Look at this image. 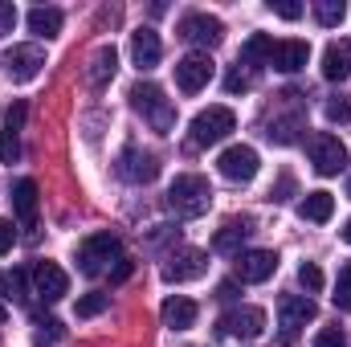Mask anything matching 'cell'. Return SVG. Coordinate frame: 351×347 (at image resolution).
I'll use <instances>...</instances> for the list:
<instances>
[{"mask_svg": "<svg viewBox=\"0 0 351 347\" xmlns=\"http://www.w3.org/2000/svg\"><path fill=\"white\" fill-rule=\"evenodd\" d=\"M258 168H262V160H258V152L250 143H233L217 160V172L225 176V180H233V184H250L258 176Z\"/></svg>", "mask_w": 351, "mask_h": 347, "instance_id": "obj_7", "label": "cell"}, {"mask_svg": "<svg viewBox=\"0 0 351 347\" xmlns=\"http://www.w3.org/2000/svg\"><path fill=\"white\" fill-rule=\"evenodd\" d=\"M33 286H37V294H41L45 302H58V298L70 294V274H66L58 261H37V265H33Z\"/></svg>", "mask_w": 351, "mask_h": 347, "instance_id": "obj_13", "label": "cell"}, {"mask_svg": "<svg viewBox=\"0 0 351 347\" xmlns=\"http://www.w3.org/2000/svg\"><path fill=\"white\" fill-rule=\"evenodd\" d=\"M298 282H302L306 294H319V290H323V270H319L315 261H302V265H298Z\"/></svg>", "mask_w": 351, "mask_h": 347, "instance_id": "obj_28", "label": "cell"}, {"mask_svg": "<svg viewBox=\"0 0 351 347\" xmlns=\"http://www.w3.org/2000/svg\"><path fill=\"white\" fill-rule=\"evenodd\" d=\"M208 274V254L204 250H192V246H184V250H176L172 258L164 261V282H196V278H204Z\"/></svg>", "mask_w": 351, "mask_h": 347, "instance_id": "obj_9", "label": "cell"}, {"mask_svg": "<svg viewBox=\"0 0 351 347\" xmlns=\"http://www.w3.org/2000/svg\"><path fill=\"white\" fill-rule=\"evenodd\" d=\"M269 49H274V41H269L265 33H254V37L241 45V58H245V66H262V62H269Z\"/></svg>", "mask_w": 351, "mask_h": 347, "instance_id": "obj_25", "label": "cell"}, {"mask_svg": "<svg viewBox=\"0 0 351 347\" xmlns=\"http://www.w3.org/2000/svg\"><path fill=\"white\" fill-rule=\"evenodd\" d=\"M269 12L282 16V21H298L302 16V4H294V0H269Z\"/></svg>", "mask_w": 351, "mask_h": 347, "instance_id": "obj_31", "label": "cell"}, {"mask_svg": "<svg viewBox=\"0 0 351 347\" xmlns=\"http://www.w3.org/2000/svg\"><path fill=\"white\" fill-rule=\"evenodd\" d=\"M16 156H21V143H16V135H12V131H0V160H4V164H12Z\"/></svg>", "mask_w": 351, "mask_h": 347, "instance_id": "obj_34", "label": "cell"}, {"mask_svg": "<svg viewBox=\"0 0 351 347\" xmlns=\"http://www.w3.org/2000/svg\"><path fill=\"white\" fill-rule=\"evenodd\" d=\"M221 331L229 339H258L265 331V311L262 307H233L221 315Z\"/></svg>", "mask_w": 351, "mask_h": 347, "instance_id": "obj_11", "label": "cell"}, {"mask_svg": "<svg viewBox=\"0 0 351 347\" xmlns=\"http://www.w3.org/2000/svg\"><path fill=\"white\" fill-rule=\"evenodd\" d=\"M339 233H343V241H351V217H348V225H343Z\"/></svg>", "mask_w": 351, "mask_h": 347, "instance_id": "obj_41", "label": "cell"}, {"mask_svg": "<svg viewBox=\"0 0 351 347\" xmlns=\"http://www.w3.org/2000/svg\"><path fill=\"white\" fill-rule=\"evenodd\" d=\"M290 188H294V180H290V176H282V180H278V188H274L269 196H274V200H286V192H290Z\"/></svg>", "mask_w": 351, "mask_h": 347, "instance_id": "obj_40", "label": "cell"}, {"mask_svg": "<svg viewBox=\"0 0 351 347\" xmlns=\"http://www.w3.org/2000/svg\"><path fill=\"white\" fill-rule=\"evenodd\" d=\"M274 270H278V254L274 250H245V254H237V278L250 282V286L269 282Z\"/></svg>", "mask_w": 351, "mask_h": 347, "instance_id": "obj_14", "label": "cell"}, {"mask_svg": "<svg viewBox=\"0 0 351 347\" xmlns=\"http://www.w3.org/2000/svg\"><path fill=\"white\" fill-rule=\"evenodd\" d=\"M323 78H327V82L351 78V41L348 37H339V41H331V45L323 49Z\"/></svg>", "mask_w": 351, "mask_h": 347, "instance_id": "obj_18", "label": "cell"}, {"mask_svg": "<svg viewBox=\"0 0 351 347\" xmlns=\"http://www.w3.org/2000/svg\"><path fill=\"white\" fill-rule=\"evenodd\" d=\"M106 302H110L106 294H82L74 311H78V319H94V315H102V311H106Z\"/></svg>", "mask_w": 351, "mask_h": 347, "instance_id": "obj_29", "label": "cell"}, {"mask_svg": "<svg viewBox=\"0 0 351 347\" xmlns=\"http://www.w3.org/2000/svg\"><path fill=\"white\" fill-rule=\"evenodd\" d=\"M180 37H184L188 45L213 49V45H221V37H225V25H221L217 16H208V12H188V16L180 21Z\"/></svg>", "mask_w": 351, "mask_h": 347, "instance_id": "obj_12", "label": "cell"}, {"mask_svg": "<svg viewBox=\"0 0 351 347\" xmlns=\"http://www.w3.org/2000/svg\"><path fill=\"white\" fill-rule=\"evenodd\" d=\"M250 86H254V78H250V74H245L241 66H237V70H233V74L225 78V90H229V94H241V90H250Z\"/></svg>", "mask_w": 351, "mask_h": 347, "instance_id": "obj_36", "label": "cell"}, {"mask_svg": "<svg viewBox=\"0 0 351 347\" xmlns=\"http://www.w3.org/2000/svg\"><path fill=\"white\" fill-rule=\"evenodd\" d=\"M315 347H348V335H343L339 327H323V331L315 335Z\"/></svg>", "mask_w": 351, "mask_h": 347, "instance_id": "obj_33", "label": "cell"}, {"mask_svg": "<svg viewBox=\"0 0 351 347\" xmlns=\"http://www.w3.org/2000/svg\"><path fill=\"white\" fill-rule=\"evenodd\" d=\"M250 233H254V229H250V221H229V225L213 237V246H217L221 254H237V250H241V241H245Z\"/></svg>", "mask_w": 351, "mask_h": 347, "instance_id": "obj_24", "label": "cell"}, {"mask_svg": "<svg viewBox=\"0 0 351 347\" xmlns=\"http://www.w3.org/2000/svg\"><path fill=\"white\" fill-rule=\"evenodd\" d=\"M12 213L21 217V225H33L37 221V184L29 176L12 184Z\"/></svg>", "mask_w": 351, "mask_h": 347, "instance_id": "obj_21", "label": "cell"}, {"mask_svg": "<svg viewBox=\"0 0 351 347\" xmlns=\"http://www.w3.org/2000/svg\"><path fill=\"white\" fill-rule=\"evenodd\" d=\"M12 241H16V229H12V221H4V217H0V258L12 250Z\"/></svg>", "mask_w": 351, "mask_h": 347, "instance_id": "obj_38", "label": "cell"}, {"mask_svg": "<svg viewBox=\"0 0 351 347\" xmlns=\"http://www.w3.org/2000/svg\"><path fill=\"white\" fill-rule=\"evenodd\" d=\"M4 315H8V311H4V302H0V323H4Z\"/></svg>", "mask_w": 351, "mask_h": 347, "instance_id": "obj_42", "label": "cell"}, {"mask_svg": "<svg viewBox=\"0 0 351 347\" xmlns=\"http://www.w3.org/2000/svg\"><path fill=\"white\" fill-rule=\"evenodd\" d=\"M311 319H315V302H311L306 294H282V298H278V327H282V339H286V344H294L298 331H302Z\"/></svg>", "mask_w": 351, "mask_h": 347, "instance_id": "obj_6", "label": "cell"}, {"mask_svg": "<svg viewBox=\"0 0 351 347\" xmlns=\"http://www.w3.org/2000/svg\"><path fill=\"white\" fill-rule=\"evenodd\" d=\"M114 70H119V53H114V45H98L94 53H90V86H106L110 78H114Z\"/></svg>", "mask_w": 351, "mask_h": 347, "instance_id": "obj_20", "label": "cell"}, {"mask_svg": "<svg viewBox=\"0 0 351 347\" xmlns=\"http://www.w3.org/2000/svg\"><path fill=\"white\" fill-rule=\"evenodd\" d=\"M311 164H315L319 176H339L348 168V147L335 135L319 131V135H311Z\"/></svg>", "mask_w": 351, "mask_h": 347, "instance_id": "obj_8", "label": "cell"}, {"mask_svg": "<svg viewBox=\"0 0 351 347\" xmlns=\"http://www.w3.org/2000/svg\"><path fill=\"white\" fill-rule=\"evenodd\" d=\"M348 196H351V180H348Z\"/></svg>", "mask_w": 351, "mask_h": 347, "instance_id": "obj_43", "label": "cell"}, {"mask_svg": "<svg viewBox=\"0 0 351 347\" xmlns=\"http://www.w3.org/2000/svg\"><path fill=\"white\" fill-rule=\"evenodd\" d=\"M123 258V246H119V237L114 233H94L82 241V250H78V261H82V274H102V270H110V261Z\"/></svg>", "mask_w": 351, "mask_h": 347, "instance_id": "obj_4", "label": "cell"}, {"mask_svg": "<svg viewBox=\"0 0 351 347\" xmlns=\"http://www.w3.org/2000/svg\"><path fill=\"white\" fill-rule=\"evenodd\" d=\"M62 339V323L58 319H41L37 323V344H58Z\"/></svg>", "mask_w": 351, "mask_h": 347, "instance_id": "obj_32", "label": "cell"}, {"mask_svg": "<svg viewBox=\"0 0 351 347\" xmlns=\"http://www.w3.org/2000/svg\"><path fill=\"white\" fill-rule=\"evenodd\" d=\"M168 208H172L176 217H188V221L192 217H204L213 208V184L196 172L176 176L172 188H168Z\"/></svg>", "mask_w": 351, "mask_h": 347, "instance_id": "obj_1", "label": "cell"}, {"mask_svg": "<svg viewBox=\"0 0 351 347\" xmlns=\"http://www.w3.org/2000/svg\"><path fill=\"white\" fill-rule=\"evenodd\" d=\"M306 62H311V45L290 37V41H274V49H269V62H265V66H274L278 74H298Z\"/></svg>", "mask_w": 351, "mask_h": 347, "instance_id": "obj_16", "label": "cell"}, {"mask_svg": "<svg viewBox=\"0 0 351 347\" xmlns=\"http://www.w3.org/2000/svg\"><path fill=\"white\" fill-rule=\"evenodd\" d=\"M213 74H217V62L208 53H188V58L176 62V86L184 94H200L213 82Z\"/></svg>", "mask_w": 351, "mask_h": 347, "instance_id": "obj_10", "label": "cell"}, {"mask_svg": "<svg viewBox=\"0 0 351 347\" xmlns=\"http://www.w3.org/2000/svg\"><path fill=\"white\" fill-rule=\"evenodd\" d=\"M343 16H348V4H343V0H319V4H315V21H319L323 29H335Z\"/></svg>", "mask_w": 351, "mask_h": 347, "instance_id": "obj_26", "label": "cell"}, {"mask_svg": "<svg viewBox=\"0 0 351 347\" xmlns=\"http://www.w3.org/2000/svg\"><path fill=\"white\" fill-rule=\"evenodd\" d=\"M160 58H164V41H160V33H156V29H135V33H131V62L147 74V70L160 66Z\"/></svg>", "mask_w": 351, "mask_h": 347, "instance_id": "obj_17", "label": "cell"}, {"mask_svg": "<svg viewBox=\"0 0 351 347\" xmlns=\"http://www.w3.org/2000/svg\"><path fill=\"white\" fill-rule=\"evenodd\" d=\"M4 74L12 78V82H33L37 74H41V66H45V49L41 45H33V41H25V45H12V49H4Z\"/></svg>", "mask_w": 351, "mask_h": 347, "instance_id": "obj_5", "label": "cell"}, {"mask_svg": "<svg viewBox=\"0 0 351 347\" xmlns=\"http://www.w3.org/2000/svg\"><path fill=\"white\" fill-rule=\"evenodd\" d=\"M233 131H237V115H233L229 106H208V110H200V115L192 119L188 143H192V147H213V143L229 139Z\"/></svg>", "mask_w": 351, "mask_h": 347, "instance_id": "obj_3", "label": "cell"}, {"mask_svg": "<svg viewBox=\"0 0 351 347\" xmlns=\"http://www.w3.org/2000/svg\"><path fill=\"white\" fill-rule=\"evenodd\" d=\"M119 176L131 180V184H152L160 176V160L152 152H139V147H127L119 156Z\"/></svg>", "mask_w": 351, "mask_h": 347, "instance_id": "obj_15", "label": "cell"}, {"mask_svg": "<svg viewBox=\"0 0 351 347\" xmlns=\"http://www.w3.org/2000/svg\"><path fill=\"white\" fill-rule=\"evenodd\" d=\"M127 278H131V258H119L110 270V282H127Z\"/></svg>", "mask_w": 351, "mask_h": 347, "instance_id": "obj_39", "label": "cell"}, {"mask_svg": "<svg viewBox=\"0 0 351 347\" xmlns=\"http://www.w3.org/2000/svg\"><path fill=\"white\" fill-rule=\"evenodd\" d=\"M21 123H25V102H12L8 110H4V131H21Z\"/></svg>", "mask_w": 351, "mask_h": 347, "instance_id": "obj_35", "label": "cell"}, {"mask_svg": "<svg viewBox=\"0 0 351 347\" xmlns=\"http://www.w3.org/2000/svg\"><path fill=\"white\" fill-rule=\"evenodd\" d=\"M131 106L152 123V131H160V135H172V127H176V106H172V98L164 94V90L156 86V82H139V86H131Z\"/></svg>", "mask_w": 351, "mask_h": 347, "instance_id": "obj_2", "label": "cell"}, {"mask_svg": "<svg viewBox=\"0 0 351 347\" xmlns=\"http://www.w3.org/2000/svg\"><path fill=\"white\" fill-rule=\"evenodd\" d=\"M331 302H335L339 311H351V265H339V278H335V294H331Z\"/></svg>", "mask_w": 351, "mask_h": 347, "instance_id": "obj_27", "label": "cell"}, {"mask_svg": "<svg viewBox=\"0 0 351 347\" xmlns=\"http://www.w3.org/2000/svg\"><path fill=\"white\" fill-rule=\"evenodd\" d=\"M12 29H16V8H12L8 0H0V41H4Z\"/></svg>", "mask_w": 351, "mask_h": 347, "instance_id": "obj_37", "label": "cell"}, {"mask_svg": "<svg viewBox=\"0 0 351 347\" xmlns=\"http://www.w3.org/2000/svg\"><path fill=\"white\" fill-rule=\"evenodd\" d=\"M29 33H37V37H58L62 33V8H53V4H37V8H29Z\"/></svg>", "mask_w": 351, "mask_h": 347, "instance_id": "obj_23", "label": "cell"}, {"mask_svg": "<svg viewBox=\"0 0 351 347\" xmlns=\"http://www.w3.org/2000/svg\"><path fill=\"white\" fill-rule=\"evenodd\" d=\"M298 213H302V221H315V225H327L331 217H335V196L331 192H306L302 196V204H298Z\"/></svg>", "mask_w": 351, "mask_h": 347, "instance_id": "obj_22", "label": "cell"}, {"mask_svg": "<svg viewBox=\"0 0 351 347\" xmlns=\"http://www.w3.org/2000/svg\"><path fill=\"white\" fill-rule=\"evenodd\" d=\"M327 119H331V123H348L351 119V102L343 98V94H335V98L327 102Z\"/></svg>", "mask_w": 351, "mask_h": 347, "instance_id": "obj_30", "label": "cell"}, {"mask_svg": "<svg viewBox=\"0 0 351 347\" xmlns=\"http://www.w3.org/2000/svg\"><path fill=\"white\" fill-rule=\"evenodd\" d=\"M196 315H200V311H196V302H192V298H184V294H172V298L160 307V319H164V327H168V331H188V327L196 323Z\"/></svg>", "mask_w": 351, "mask_h": 347, "instance_id": "obj_19", "label": "cell"}]
</instances>
